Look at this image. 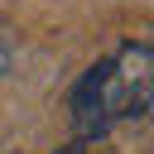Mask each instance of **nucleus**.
I'll use <instances>...</instances> for the list:
<instances>
[{
	"label": "nucleus",
	"instance_id": "nucleus-2",
	"mask_svg": "<svg viewBox=\"0 0 154 154\" xmlns=\"http://www.w3.org/2000/svg\"><path fill=\"white\" fill-rule=\"evenodd\" d=\"M5 67H10V43L0 38V72H5Z\"/></svg>",
	"mask_w": 154,
	"mask_h": 154
},
{
	"label": "nucleus",
	"instance_id": "nucleus-1",
	"mask_svg": "<svg viewBox=\"0 0 154 154\" xmlns=\"http://www.w3.org/2000/svg\"><path fill=\"white\" fill-rule=\"evenodd\" d=\"M154 116V48L125 43L111 58L91 63L72 87V125L77 140H96L120 120Z\"/></svg>",
	"mask_w": 154,
	"mask_h": 154
}]
</instances>
